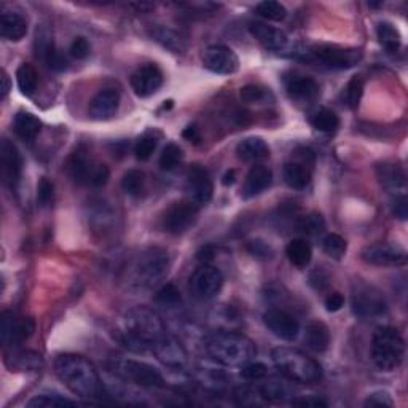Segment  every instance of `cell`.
<instances>
[{"instance_id":"1","label":"cell","mask_w":408,"mask_h":408,"mask_svg":"<svg viewBox=\"0 0 408 408\" xmlns=\"http://www.w3.org/2000/svg\"><path fill=\"white\" fill-rule=\"evenodd\" d=\"M117 340L133 352L152 351L153 345L166 335L161 317L147 306H136L120 317Z\"/></svg>"},{"instance_id":"2","label":"cell","mask_w":408,"mask_h":408,"mask_svg":"<svg viewBox=\"0 0 408 408\" xmlns=\"http://www.w3.org/2000/svg\"><path fill=\"white\" fill-rule=\"evenodd\" d=\"M55 371L70 393L83 399L99 397L101 376L94 365L80 354H61L55 361Z\"/></svg>"},{"instance_id":"3","label":"cell","mask_w":408,"mask_h":408,"mask_svg":"<svg viewBox=\"0 0 408 408\" xmlns=\"http://www.w3.org/2000/svg\"><path fill=\"white\" fill-rule=\"evenodd\" d=\"M204 350L208 356L224 367L241 369L252 362L257 356V346L243 333L219 330L204 340Z\"/></svg>"},{"instance_id":"4","label":"cell","mask_w":408,"mask_h":408,"mask_svg":"<svg viewBox=\"0 0 408 408\" xmlns=\"http://www.w3.org/2000/svg\"><path fill=\"white\" fill-rule=\"evenodd\" d=\"M272 361L276 370L292 383L311 385L322 380L321 364L297 348H274L272 351Z\"/></svg>"},{"instance_id":"5","label":"cell","mask_w":408,"mask_h":408,"mask_svg":"<svg viewBox=\"0 0 408 408\" xmlns=\"http://www.w3.org/2000/svg\"><path fill=\"white\" fill-rule=\"evenodd\" d=\"M289 56L330 69H351L362 59V51L332 44H298L291 48Z\"/></svg>"},{"instance_id":"6","label":"cell","mask_w":408,"mask_h":408,"mask_svg":"<svg viewBox=\"0 0 408 408\" xmlns=\"http://www.w3.org/2000/svg\"><path fill=\"white\" fill-rule=\"evenodd\" d=\"M405 356V341L397 329L380 327L371 338V361L381 371H393L400 367Z\"/></svg>"},{"instance_id":"7","label":"cell","mask_w":408,"mask_h":408,"mask_svg":"<svg viewBox=\"0 0 408 408\" xmlns=\"http://www.w3.org/2000/svg\"><path fill=\"white\" fill-rule=\"evenodd\" d=\"M129 268V284H133L136 289H150L167 274L170 259L163 249H148L142 252Z\"/></svg>"},{"instance_id":"8","label":"cell","mask_w":408,"mask_h":408,"mask_svg":"<svg viewBox=\"0 0 408 408\" xmlns=\"http://www.w3.org/2000/svg\"><path fill=\"white\" fill-rule=\"evenodd\" d=\"M112 370L115 375L123 378L125 381L134 383L141 388H161L165 385V378L161 371L142 361H134V359H118L113 362Z\"/></svg>"},{"instance_id":"9","label":"cell","mask_w":408,"mask_h":408,"mask_svg":"<svg viewBox=\"0 0 408 408\" xmlns=\"http://www.w3.org/2000/svg\"><path fill=\"white\" fill-rule=\"evenodd\" d=\"M200 214V206L191 200L172 203L163 215V228L171 235H181L195 225Z\"/></svg>"},{"instance_id":"10","label":"cell","mask_w":408,"mask_h":408,"mask_svg":"<svg viewBox=\"0 0 408 408\" xmlns=\"http://www.w3.org/2000/svg\"><path fill=\"white\" fill-rule=\"evenodd\" d=\"M222 287H224V274L211 263L198 267L190 278L191 292L201 300L215 298L222 292Z\"/></svg>"},{"instance_id":"11","label":"cell","mask_w":408,"mask_h":408,"mask_svg":"<svg viewBox=\"0 0 408 408\" xmlns=\"http://www.w3.org/2000/svg\"><path fill=\"white\" fill-rule=\"evenodd\" d=\"M152 352L166 369L174 371H185L189 369L190 361L187 350L176 338L163 335L157 343L153 345Z\"/></svg>"},{"instance_id":"12","label":"cell","mask_w":408,"mask_h":408,"mask_svg":"<svg viewBox=\"0 0 408 408\" xmlns=\"http://www.w3.org/2000/svg\"><path fill=\"white\" fill-rule=\"evenodd\" d=\"M314 165V153L310 148H298L295 160L284 166V181L293 190H303L311 181V167Z\"/></svg>"},{"instance_id":"13","label":"cell","mask_w":408,"mask_h":408,"mask_svg":"<svg viewBox=\"0 0 408 408\" xmlns=\"http://www.w3.org/2000/svg\"><path fill=\"white\" fill-rule=\"evenodd\" d=\"M362 260L375 267H404L407 250L397 244L376 243L362 250Z\"/></svg>"},{"instance_id":"14","label":"cell","mask_w":408,"mask_h":408,"mask_svg":"<svg viewBox=\"0 0 408 408\" xmlns=\"http://www.w3.org/2000/svg\"><path fill=\"white\" fill-rule=\"evenodd\" d=\"M203 64L214 74L231 75L239 69V58L231 48L225 45H212L203 51Z\"/></svg>"},{"instance_id":"15","label":"cell","mask_w":408,"mask_h":408,"mask_svg":"<svg viewBox=\"0 0 408 408\" xmlns=\"http://www.w3.org/2000/svg\"><path fill=\"white\" fill-rule=\"evenodd\" d=\"M352 311L354 314L364 319L378 317L386 311V302L380 292L374 287L359 286L352 293Z\"/></svg>"},{"instance_id":"16","label":"cell","mask_w":408,"mask_h":408,"mask_svg":"<svg viewBox=\"0 0 408 408\" xmlns=\"http://www.w3.org/2000/svg\"><path fill=\"white\" fill-rule=\"evenodd\" d=\"M0 333L4 345H21L32 337L35 332V322L31 317H16L13 313L5 311L0 319Z\"/></svg>"},{"instance_id":"17","label":"cell","mask_w":408,"mask_h":408,"mask_svg":"<svg viewBox=\"0 0 408 408\" xmlns=\"http://www.w3.org/2000/svg\"><path fill=\"white\" fill-rule=\"evenodd\" d=\"M263 324L274 337L286 341H293L300 333V324L292 314L284 310L272 308L263 313Z\"/></svg>"},{"instance_id":"18","label":"cell","mask_w":408,"mask_h":408,"mask_svg":"<svg viewBox=\"0 0 408 408\" xmlns=\"http://www.w3.org/2000/svg\"><path fill=\"white\" fill-rule=\"evenodd\" d=\"M187 190L190 200L196 203L198 206H204L212 200L214 185L209 172L200 165L190 166L187 172Z\"/></svg>"},{"instance_id":"19","label":"cell","mask_w":408,"mask_h":408,"mask_svg":"<svg viewBox=\"0 0 408 408\" xmlns=\"http://www.w3.org/2000/svg\"><path fill=\"white\" fill-rule=\"evenodd\" d=\"M163 72L155 64H146L131 75V88L139 98H150L163 85Z\"/></svg>"},{"instance_id":"20","label":"cell","mask_w":408,"mask_h":408,"mask_svg":"<svg viewBox=\"0 0 408 408\" xmlns=\"http://www.w3.org/2000/svg\"><path fill=\"white\" fill-rule=\"evenodd\" d=\"M96 166H98V163H94L88 148L85 146H80L77 147L68 158L65 171H68L69 177L74 182L80 185H89L91 184V177L94 174Z\"/></svg>"},{"instance_id":"21","label":"cell","mask_w":408,"mask_h":408,"mask_svg":"<svg viewBox=\"0 0 408 408\" xmlns=\"http://www.w3.org/2000/svg\"><path fill=\"white\" fill-rule=\"evenodd\" d=\"M0 166H2L4 182L15 189L21 177L23 160L18 148L8 139H4L0 144Z\"/></svg>"},{"instance_id":"22","label":"cell","mask_w":408,"mask_h":408,"mask_svg":"<svg viewBox=\"0 0 408 408\" xmlns=\"http://www.w3.org/2000/svg\"><path fill=\"white\" fill-rule=\"evenodd\" d=\"M249 32L259 44L272 51H286L289 46V39L279 27L269 26L267 23H250Z\"/></svg>"},{"instance_id":"23","label":"cell","mask_w":408,"mask_h":408,"mask_svg":"<svg viewBox=\"0 0 408 408\" xmlns=\"http://www.w3.org/2000/svg\"><path fill=\"white\" fill-rule=\"evenodd\" d=\"M120 107V93L117 89H102L89 102V117L96 122H106L115 117Z\"/></svg>"},{"instance_id":"24","label":"cell","mask_w":408,"mask_h":408,"mask_svg":"<svg viewBox=\"0 0 408 408\" xmlns=\"http://www.w3.org/2000/svg\"><path fill=\"white\" fill-rule=\"evenodd\" d=\"M273 184V171L268 166L255 165L250 167V171L246 176L243 196L244 198H254L257 195L263 193L268 190Z\"/></svg>"},{"instance_id":"25","label":"cell","mask_w":408,"mask_h":408,"mask_svg":"<svg viewBox=\"0 0 408 408\" xmlns=\"http://www.w3.org/2000/svg\"><path fill=\"white\" fill-rule=\"evenodd\" d=\"M378 177H380V182L383 187L388 191L397 196H407V179L405 172L399 165H389L383 163L378 166Z\"/></svg>"},{"instance_id":"26","label":"cell","mask_w":408,"mask_h":408,"mask_svg":"<svg viewBox=\"0 0 408 408\" xmlns=\"http://www.w3.org/2000/svg\"><path fill=\"white\" fill-rule=\"evenodd\" d=\"M287 93L297 102H311L321 94V87L310 77L297 75L287 82Z\"/></svg>"},{"instance_id":"27","label":"cell","mask_w":408,"mask_h":408,"mask_svg":"<svg viewBox=\"0 0 408 408\" xmlns=\"http://www.w3.org/2000/svg\"><path fill=\"white\" fill-rule=\"evenodd\" d=\"M27 34L26 18L15 11H4L0 16V35L8 42H20Z\"/></svg>"},{"instance_id":"28","label":"cell","mask_w":408,"mask_h":408,"mask_svg":"<svg viewBox=\"0 0 408 408\" xmlns=\"http://www.w3.org/2000/svg\"><path fill=\"white\" fill-rule=\"evenodd\" d=\"M236 155L239 160L248 161V163H257L269 157V147L262 137H246L236 147Z\"/></svg>"},{"instance_id":"29","label":"cell","mask_w":408,"mask_h":408,"mask_svg":"<svg viewBox=\"0 0 408 408\" xmlns=\"http://www.w3.org/2000/svg\"><path fill=\"white\" fill-rule=\"evenodd\" d=\"M303 341L308 350L314 352L327 351L330 345V332L326 324L321 321H313L305 327Z\"/></svg>"},{"instance_id":"30","label":"cell","mask_w":408,"mask_h":408,"mask_svg":"<svg viewBox=\"0 0 408 408\" xmlns=\"http://www.w3.org/2000/svg\"><path fill=\"white\" fill-rule=\"evenodd\" d=\"M13 129L20 139L31 142L40 134L42 122L37 117L32 115V113L21 110L16 113L15 122H13Z\"/></svg>"},{"instance_id":"31","label":"cell","mask_w":408,"mask_h":408,"mask_svg":"<svg viewBox=\"0 0 408 408\" xmlns=\"http://www.w3.org/2000/svg\"><path fill=\"white\" fill-rule=\"evenodd\" d=\"M34 51L35 58L44 61L45 64L48 63L55 53L58 51L55 46V40H53V32L51 29L46 26V24H42L35 31V40H34Z\"/></svg>"},{"instance_id":"32","label":"cell","mask_w":408,"mask_h":408,"mask_svg":"<svg viewBox=\"0 0 408 408\" xmlns=\"http://www.w3.org/2000/svg\"><path fill=\"white\" fill-rule=\"evenodd\" d=\"M286 255L293 267L306 268L313 259V250L305 239H292L286 248Z\"/></svg>"},{"instance_id":"33","label":"cell","mask_w":408,"mask_h":408,"mask_svg":"<svg viewBox=\"0 0 408 408\" xmlns=\"http://www.w3.org/2000/svg\"><path fill=\"white\" fill-rule=\"evenodd\" d=\"M376 37L378 42H380V45L389 53L399 51V48L402 46V35L399 32V29L388 21L378 24Z\"/></svg>"},{"instance_id":"34","label":"cell","mask_w":408,"mask_h":408,"mask_svg":"<svg viewBox=\"0 0 408 408\" xmlns=\"http://www.w3.org/2000/svg\"><path fill=\"white\" fill-rule=\"evenodd\" d=\"M152 35L153 40H157L160 45H163L167 50L172 53H182L185 50V42L184 39L179 35L176 31L172 29L166 27V26H157L152 29Z\"/></svg>"},{"instance_id":"35","label":"cell","mask_w":408,"mask_h":408,"mask_svg":"<svg viewBox=\"0 0 408 408\" xmlns=\"http://www.w3.org/2000/svg\"><path fill=\"white\" fill-rule=\"evenodd\" d=\"M18 88L24 96H32L39 85V75L31 64H21L16 70Z\"/></svg>"},{"instance_id":"36","label":"cell","mask_w":408,"mask_h":408,"mask_svg":"<svg viewBox=\"0 0 408 408\" xmlns=\"http://www.w3.org/2000/svg\"><path fill=\"white\" fill-rule=\"evenodd\" d=\"M259 391L267 402H284L289 397V388L278 378H269L268 381L259 386Z\"/></svg>"},{"instance_id":"37","label":"cell","mask_w":408,"mask_h":408,"mask_svg":"<svg viewBox=\"0 0 408 408\" xmlns=\"http://www.w3.org/2000/svg\"><path fill=\"white\" fill-rule=\"evenodd\" d=\"M68 405H77V402L64 397V395L58 393L37 394L27 402L29 408H50V407H68Z\"/></svg>"},{"instance_id":"38","label":"cell","mask_w":408,"mask_h":408,"mask_svg":"<svg viewBox=\"0 0 408 408\" xmlns=\"http://www.w3.org/2000/svg\"><path fill=\"white\" fill-rule=\"evenodd\" d=\"M310 122L313 125V128L321 131V133H333L338 128L340 118L333 110L319 109L316 113H313Z\"/></svg>"},{"instance_id":"39","label":"cell","mask_w":408,"mask_h":408,"mask_svg":"<svg viewBox=\"0 0 408 408\" xmlns=\"http://www.w3.org/2000/svg\"><path fill=\"white\" fill-rule=\"evenodd\" d=\"M297 230L308 236L321 235V233H324V230H326V222H324L321 214L311 212L297 220Z\"/></svg>"},{"instance_id":"40","label":"cell","mask_w":408,"mask_h":408,"mask_svg":"<svg viewBox=\"0 0 408 408\" xmlns=\"http://www.w3.org/2000/svg\"><path fill=\"white\" fill-rule=\"evenodd\" d=\"M364 94V79L361 75L352 77L343 89V102L350 109H357Z\"/></svg>"},{"instance_id":"41","label":"cell","mask_w":408,"mask_h":408,"mask_svg":"<svg viewBox=\"0 0 408 408\" xmlns=\"http://www.w3.org/2000/svg\"><path fill=\"white\" fill-rule=\"evenodd\" d=\"M7 364L11 369L18 370H35L40 367L42 359L39 354L31 352V351H21L16 354H11V357L7 359Z\"/></svg>"},{"instance_id":"42","label":"cell","mask_w":408,"mask_h":408,"mask_svg":"<svg viewBox=\"0 0 408 408\" xmlns=\"http://www.w3.org/2000/svg\"><path fill=\"white\" fill-rule=\"evenodd\" d=\"M257 15H260L262 18H265L267 21H284L287 16V8L283 4L274 2V0H265V2H260L255 7Z\"/></svg>"},{"instance_id":"43","label":"cell","mask_w":408,"mask_h":408,"mask_svg":"<svg viewBox=\"0 0 408 408\" xmlns=\"http://www.w3.org/2000/svg\"><path fill=\"white\" fill-rule=\"evenodd\" d=\"M182 160H184L182 148L179 147L177 144L170 142L160 155V167L163 171H172L182 163Z\"/></svg>"},{"instance_id":"44","label":"cell","mask_w":408,"mask_h":408,"mask_svg":"<svg viewBox=\"0 0 408 408\" xmlns=\"http://www.w3.org/2000/svg\"><path fill=\"white\" fill-rule=\"evenodd\" d=\"M346 241L337 233H329L322 239V249L329 257L340 260L346 254Z\"/></svg>"},{"instance_id":"45","label":"cell","mask_w":408,"mask_h":408,"mask_svg":"<svg viewBox=\"0 0 408 408\" xmlns=\"http://www.w3.org/2000/svg\"><path fill=\"white\" fill-rule=\"evenodd\" d=\"M144 182H146V176L139 170H131L122 179V189L126 195L137 196L141 195L144 189Z\"/></svg>"},{"instance_id":"46","label":"cell","mask_w":408,"mask_h":408,"mask_svg":"<svg viewBox=\"0 0 408 408\" xmlns=\"http://www.w3.org/2000/svg\"><path fill=\"white\" fill-rule=\"evenodd\" d=\"M155 302L161 306L172 308V306H177L181 303V292H179V289L174 284H165L155 293Z\"/></svg>"},{"instance_id":"47","label":"cell","mask_w":408,"mask_h":408,"mask_svg":"<svg viewBox=\"0 0 408 408\" xmlns=\"http://www.w3.org/2000/svg\"><path fill=\"white\" fill-rule=\"evenodd\" d=\"M157 144H158V141L155 139L153 136L146 134V136L139 137V141H137L136 146H134L136 158L141 160V161L148 160L153 155L155 148H157Z\"/></svg>"},{"instance_id":"48","label":"cell","mask_w":408,"mask_h":408,"mask_svg":"<svg viewBox=\"0 0 408 408\" xmlns=\"http://www.w3.org/2000/svg\"><path fill=\"white\" fill-rule=\"evenodd\" d=\"M55 201V185L48 181L46 177H42L37 187V203L40 208H50Z\"/></svg>"},{"instance_id":"49","label":"cell","mask_w":408,"mask_h":408,"mask_svg":"<svg viewBox=\"0 0 408 408\" xmlns=\"http://www.w3.org/2000/svg\"><path fill=\"white\" fill-rule=\"evenodd\" d=\"M268 369L262 362H249L241 367V376L248 381H260L267 376Z\"/></svg>"},{"instance_id":"50","label":"cell","mask_w":408,"mask_h":408,"mask_svg":"<svg viewBox=\"0 0 408 408\" xmlns=\"http://www.w3.org/2000/svg\"><path fill=\"white\" fill-rule=\"evenodd\" d=\"M365 407L371 408H381V407H394V400L391 399V394L386 391H375L371 393L367 400H365Z\"/></svg>"},{"instance_id":"51","label":"cell","mask_w":408,"mask_h":408,"mask_svg":"<svg viewBox=\"0 0 408 408\" xmlns=\"http://www.w3.org/2000/svg\"><path fill=\"white\" fill-rule=\"evenodd\" d=\"M239 96L248 104H255V102H260L265 98V89L260 88L259 85H246L241 88Z\"/></svg>"},{"instance_id":"52","label":"cell","mask_w":408,"mask_h":408,"mask_svg":"<svg viewBox=\"0 0 408 408\" xmlns=\"http://www.w3.org/2000/svg\"><path fill=\"white\" fill-rule=\"evenodd\" d=\"M89 50H91V46H89L88 40L85 37H77L72 42L69 51L75 59H85L89 55Z\"/></svg>"},{"instance_id":"53","label":"cell","mask_w":408,"mask_h":408,"mask_svg":"<svg viewBox=\"0 0 408 408\" xmlns=\"http://www.w3.org/2000/svg\"><path fill=\"white\" fill-rule=\"evenodd\" d=\"M291 404L293 407H303V408H319V407H327V402L322 400L321 397H316V395H300V397H293L291 400Z\"/></svg>"},{"instance_id":"54","label":"cell","mask_w":408,"mask_h":408,"mask_svg":"<svg viewBox=\"0 0 408 408\" xmlns=\"http://www.w3.org/2000/svg\"><path fill=\"white\" fill-rule=\"evenodd\" d=\"M109 177H110V171H109V167H107L106 165H101L98 163V166H96V170H94V174H93V177H91V187H96V189H101V187H104V185L109 182Z\"/></svg>"},{"instance_id":"55","label":"cell","mask_w":408,"mask_h":408,"mask_svg":"<svg viewBox=\"0 0 408 408\" xmlns=\"http://www.w3.org/2000/svg\"><path fill=\"white\" fill-rule=\"evenodd\" d=\"M248 250L254 257H263V259H267V257H269V255L273 254L272 248H269L267 243L259 241V239H255V241H250L248 244Z\"/></svg>"},{"instance_id":"56","label":"cell","mask_w":408,"mask_h":408,"mask_svg":"<svg viewBox=\"0 0 408 408\" xmlns=\"http://www.w3.org/2000/svg\"><path fill=\"white\" fill-rule=\"evenodd\" d=\"M324 303H326V310L329 313H337V311H340L345 306V297L338 292L329 293Z\"/></svg>"},{"instance_id":"57","label":"cell","mask_w":408,"mask_h":408,"mask_svg":"<svg viewBox=\"0 0 408 408\" xmlns=\"http://www.w3.org/2000/svg\"><path fill=\"white\" fill-rule=\"evenodd\" d=\"M393 212L397 219L405 220L408 215V206H407V196H397L394 200V206H393Z\"/></svg>"},{"instance_id":"58","label":"cell","mask_w":408,"mask_h":408,"mask_svg":"<svg viewBox=\"0 0 408 408\" xmlns=\"http://www.w3.org/2000/svg\"><path fill=\"white\" fill-rule=\"evenodd\" d=\"M215 249L212 246H203V248L196 252V260L201 262V265H209L214 260Z\"/></svg>"},{"instance_id":"59","label":"cell","mask_w":408,"mask_h":408,"mask_svg":"<svg viewBox=\"0 0 408 408\" xmlns=\"http://www.w3.org/2000/svg\"><path fill=\"white\" fill-rule=\"evenodd\" d=\"M0 82H2V87H0V99H5L11 89V82L10 77L5 70H2V77H0Z\"/></svg>"},{"instance_id":"60","label":"cell","mask_w":408,"mask_h":408,"mask_svg":"<svg viewBox=\"0 0 408 408\" xmlns=\"http://www.w3.org/2000/svg\"><path fill=\"white\" fill-rule=\"evenodd\" d=\"M182 136H184L185 139H187V141L195 142V144H198V142H200V139H201L200 131H198V128H196L195 125H191V126H189V128H185V129H184V133H182Z\"/></svg>"},{"instance_id":"61","label":"cell","mask_w":408,"mask_h":408,"mask_svg":"<svg viewBox=\"0 0 408 408\" xmlns=\"http://www.w3.org/2000/svg\"><path fill=\"white\" fill-rule=\"evenodd\" d=\"M236 182V171L235 170H230L225 172V176L222 177V184L225 185V187H231V185H235Z\"/></svg>"},{"instance_id":"62","label":"cell","mask_w":408,"mask_h":408,"mask_svg":"<svg viewBox=\"0 0 408 408\" xmlns=\"http://www.w3.org/2000/svg\"><path fill=\"white\" fill-rule=\"evenodd\" d=\"M131 7H134L139 11H148L150 8H153V5L152 4H133Z\"/></svg>"}]
</instances>
